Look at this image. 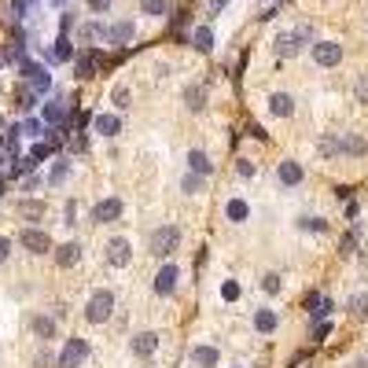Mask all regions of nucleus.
<instances>
[{
    "instance_id": "obj_2",
    "label": "nucleus",
    "mask_w": 368,
    "mask_h": 368,
    "mask_svg": "<svg viewBox=\"0 0 368 368\" xmlns=\"http://www.w3.org/2000/svg\"><path fill=\"white\" fill-rule=\"evenodd\" d=\"M111 309H114V295L111 291H96L89 298V306H85V317H89V324H103V320H111Z\"/></svg>"
},
{
    "instance_id": "obj_28",
    "label": "nucleus",
    "mask_w": 368,
    "mask_h": 368,
    "mask_svg": "<svg viewBox=\"0 0 368 368\" xmlns=\"http://www.w3.org/2000/svg\"><path fill=\"white\" fill-rule=\"evenodd\" d=\"M19 214L30 221H37V218H45V203H19Z\"/></svg>"
},
{
    "instance_id": "obj_9",
    "label": "nucleus",
    "mask_w": 368,
    "mask_h": 368,
    "mask_svg": "<svg viewBox=\"0 0 368 368\" xmlns=\"http://www.w3.org/2000/svg\"><path fill=\"white\" fill-rule=\"evenodd\" d=\"M92 218L100 221V225H107V221H118V218H122V199H103V203H96Z\"/></svg>"
},
{
    "instance_id": "obj_36",
    "label": "nucleus",
    "mask_w": 368,
    "mask_h": 368,
    "mask_svg": "<svg viewBox=\"0 0 368 368\" xmlns=\"http://www.w3.org/2000/svg\"><path fill=\"white\" fill-rule=\"evenodd\" d=\"M221 295H225V298H229V302H236V298H240V284H232V280H225Z\"/></svg>"
},
{
    "instance_id": "obj_11",
    "label": "nucleus",
    "mask_w": 368,
    "mask_h": 368,
    "mask_svg": "<svg viewBox=\"0 0 368 368\" xmlns=\"http://www.w3.org/2000/svg\"><path fill=\"white\" fill-rule=\"evenodd\" d=\"M155 350H159V335H155V331L133 335V354H136V357H151Z\"/></svg>"
},
{
    "instance_id": "obj_50",
    "label": "nucleus",
    "mask_w": 368,
    "mask_h": 368,
    "mask_svg": "<svg viewBox=\"0 0 368 368\" xmlns=\"http://www.w3.org/2000/svg\"><path fill=\"white\" fill-rule=\"evenodd\" d=\"M0 63H4V56H0Z\"/></svg>"
},
{
    "instance_id": "obj_31",
    "label": "nucleus",
    "mask_w": 368,
    "mask_h": 368,
    "mask_svg": "<svg viewBox=\"0 0 368 368\" xmlns=\"http://www.w3.org/2000/svg\"><path fill=\"white\" fill-rule=\"evenodd\" d=\"M309 313H313V320L328 317V313H331V298H317V302H313V306H309Z\"/></svg>"
},
{
    "instance_id": "obj_48",
    "label": "nucleus",
    "mask_w": 368,
    "mask_h": 368,
    "mask_svg": "<svg viewBox=\"0 0 368 368\" xmlns=\"http://www.w3.org/2000/svg\"><path fill=\"white\" fill-rule=\"evenodd\" d=\"M225 4H229V0H214V4H210V8H214V12H221V8H225Z\"/></svg>"
},
{
    "instance_id": "obj_45",
    "label": "nucleus",
    "mask_w": 368,
    "mask_h": 368,
    "mask_svg": "<svg viewBox=\"0 0 368 368\" xmlns=\"http://www.w3.org/2000/svg\"><path fill=\"white\" fill-rule=\"evenodd\" d=\"M8 254H12V240H4V236H0V262H4Z\"/></svg>"
},
{
    "instance_id": "obj_17",
    "label": "nucleus",
    "mask_w": 368,
    "mask_h": 368,
    "mask_svg": "<svg viewBox=\"0 0 368 368\" xmlns=\"http://www.w3.org/2000/svg\"><path fill=\"white\" fill-rule=\"evenodd\" d=\"M192 361L203 365V368H214V365L221 361V354H218V350H210V346H196V350H192Z\"/></svg>"
},
{
    "instance_id": "obj_29",
    "label": "nucleus",
    "mask_w": 368,
    "mask_h": 368,
    "mask_svg": "<svg viewBox=\"0 0 368 368\" xmlns=\"http://www.w3.org/2000/svg\"><path fill=\"white\" fill-rule=\"evenodd\" d=\"M144 12L155 15V19H162V15L170 12V0H144Z\"/></svg>"
},
{
    "instance_id": "obj_26",
    "label": "nucleus",
    "mask_w": 368,
    "mask_h": 368,
    "mask_svg": "<svg viewBox=\"0 0 368 368\" xmlns=\"http://www.w3.org/2000/svg\"><path fill=\"white\" fill-rule=\"evenodd\" d=\"M188 166L196 170V173H210V170H214V162L203 155V151H192V155H188Z\"/></svg>"
},
{
    "instance_id": "obj_32",
    "label": "nucleus",
    "mask_w": 368,
    "mask_h": 368,
    "mask_svg": "<svg viewBox=\"0 0 368 368\" xmlns=\"http://www.w3.org/2000/svg\"><path fill=\"white\" fill-rule=\"evenodd\" d=\"M34 331L41 335V339H52V331H56V324H52L48 317H37V320H34Z\"/></svg>"
},
{
    "instance_id": "obj_8",
    "label": "nucleus",
    "mask_w": 368,
    "mask_h": 368,
    "mask_svg": "<svg viewBox=\"0 0 368 368\" xmlns=\"http://www.w3.org/2000/svg\"><path fill=\"white\" fill-rule=\"evenodd\" d=\"M19 243H23L30 254H45V251H52V240H48V232H41V229H26L23 236H19Z\"/></svg>"
},
{
    "instance_id": "obj_24",
    "label": "nucleus",
    "mask_w": 368,
    "mask_h": 368,
    "mask_svg": "<svg viewBox=\"0 0 368 368\" xmlns=\"http://www.w3.org/2000/svg\"><path fill=\"white\" fill-rule=\"evenodd\" d=\"M41 92H34V89H19L15 92V107L19 111H34V100H37Z\"/></svg>"
},
{
    "instance_id": "obj_37",
    "label": "nucleus",
    "mask_w": 368,
    "mask_h": 368,
    "mask_svg": "<svg viewBox=\"0 0 368 368\" xmlns=\"http://www.w3.org/2000/svg\"><path fill=\"white\" fill-rule=\"evenodd\" d=\"M298 225H302V229H313V232H324V229H328V225H324L320 218H302Z\"/></svg>"
},
{
    "instance_id": "obj_12",
    "label": "nucleus",
    "mask_w": 368,
    "mask_h": 368,
    "mask_svg": "<svg viewBox=\"0 0 368 368\" xmlns=\"http://www.w3.org/2000/svg\"><path fill=\"white\" fill-rule=\"evenodd\" d=\"M78 262H81V247H78V243L56 247V265H59V269H70V265H78Z\"/></svg>"
},
{
    "instance_id": "obj_40",
    "label": "nucleus",
    "mask_w": 368,
    "mask_h": 368,
    "mask_svg": "<svg viewBox=\"0 0 368 368\" xmlns=\"http://www.w3.org/2000/svg\"><path fill=\"white\" fill-rule=\"evenodd\" d=\"M67 170H70L67 162H56V170H52V177H48V181H52V184H59L63 177H67Z\"/></svg>"
},
{
    "instance_id": "obj_16",
    "label": "nucleus",
    "mask_w": 368,
    "mask_h": 368,
    "mask_svg": "<svg viewBox=\"0 0 368 368\" xmlns=\"http://www.w3.org/2000/svg\"><path fill=\"white\" fill-rule=\"evenodd\" d=\"M269 111H273L276 118H291V111H295V103H291L287 92H276L273 100H269Z\"/></svg>"
},
{
    "instance_id": "obj_47",
    "label": "nucleus",
    "mask_w": 368,
    "mask_h": 368,
    "mask_svg": "<svg viewBox=\"0 0 368 368\" xmlns=\"http://www.w3.org/2000/svg\"><path fill=\"white\" fill-rule=\"evenodd\" d=\"M4 173H8V151L0 155V177H4Z\"/></svg>"
},
{
    "instance_id": "obj_13",
    "label": "nucleus",
    "mask_w": 368,
    "mask_h": 368,
    "mask_svg": "<svg viewBox=\"0 0 368 368\" xmlns=\"http://www.w3.org/2000/svg\"><path fill=\"white\" fill-rule=\"evenodd\" d=\"M92 129H96L100 136H118V133H122V122H118L114 114H96V118H92Z\"/></svg>"
},
{
    "instance_id": "obj_19",
    "label": "nucleus",
    "mask_w": 368,
    "mask_h": 368,
    "mask_svg": "<svg viewBox=\"0 0 368 368\" xmlns=\"http://www.w3.org/2000/svg\"><path fill=\"white\" fill-rule=\"evenodd\" d=\"M41 118H45L48 125H59L63 118H67V107H63V100H52V103H45V111H41Z\"/></svg>"
},
{
    "instance_id": "obj_10",
    "label": "nucleus",
    "mask_w": 368,
    "mask_h": 368,
    "mask_svg": "<svg viewBox=\"0 0 368 368\" xmlns=\"http://www.w3.org/2000/svg\"><path fill=\"white\" fill-rule=\"evenodd\" d=\"M177 265H162L159 269V276H155V291L159 295H173V287H177Z\"/></svg>"
},
{
    "instance_id": "obj_30",
    "label": "nucleus",
    "mask_w": 368,
    "mask_h": 368,
    "mask_svg": "<svg viewBox=\"0 0 368 368\" xmlns=\"http://www.w3.org/2000/svg\"><path fill=\"white\" fill-rule=\"evenodd\" d=\"M181 188H184V192H188V196H192V192H203V173H196V170H192V173H188V177H184V181H181Z\"/></svg>"
},
{
    "instance_id": "obj_15",
    "label": "nucleus",
    "mask_w": 368,
    "mask_h": 368,
    "mask_svg": "<svg viewBox=\"0 0 368 368\" xmlns=\"http://www.w3.org/2000/svg\"><path fill=\"white\" fill-rule=\"evenodd\" d=\"M254 328L269 335V331H276L280 328V317H276V309H258V317H254Z\"/></svg>"
},
{
    "instance_id": "obj_4",
    "label": "nucleus",
    "mask_w": 368,
    "mask_h": 368,
    "mask_svg": "<svg viewBox=\"0 0 368 368\" xmlns=\"http://www.w3.org/2000/svg\"><path fill=\"white\" fill-rule=\"evenodd\" d=\"M339 59H343L339 41H317V45H313V63H317V67H339Z\"/></svg>"
},
{
    "instance_id": "obj_14",
    "label": "nucleus",
    "mask_w": 368,
    "mask_h": 368,
    "mask_svg": "<svg viewBox=\"0 0 368 368\" xmlns=\"http://www.w3.org/2000/svg\"><path fill=\"white\" fill-rule=\"evenodd\" d=\"M276 177H280V184H287V188H295V184L302 181V166H298V162H280Z\"/></svg>"
},
{
    "instance_id": "obj_5",
    "label": "nucleus",
    "mask_w": 368,
    "mask_h": 368,
    "mask_svg": "<svg viewBox=\"0 0 368 368\" xmlns=\"http://www.w3.org/2000/svg\"><path fill=\"white\" fill-rule=\"evenodd\" d=\"M107 262H111L114 269H125L129 262H133V247H129V240L114 236V240L107 243Z\"/></svg>"
},
{
    "instance_id": "obj_34",
    "label": "nucleus",
    "mask_w": 368,
    "mask_h": 368,
    "mask_svg": "<svg viewBox=\"0 0 368 368\" xmlns=\"http://www.w3.org/2000/svg\"><path fill=\"white\" fill-rule=\"evenodd\" d=\"M350 309L357 313V317H365V313H368V295H354L350 298Z\"/></svg>"
},
{
    "instance_id": "obj_21",
    "label": "nucleus",
    "mask_w": 368,
    "mask_h": 368,
    "mask_svg": "<svg viewBox=\"0 0 368 368\" xmlns=\"http://www.w3.org/2000/svg\"><path fill=\"white\" fill-rule=\"evenodd\" d=\"M70 59H74V48H70V37L63 34L56 41V48H52V63H70Z\"/></svg>"
},
{
    "instance_id": "obj_7",
    "label": "nucleus",
    "mask_w": 368,
    "mask_h": 368,
    "mask_svg": "<svg viewBox=\"0 0 368 368\" xmlns=\"http://www.w3.org/2000/svg\"><path fill=\"white\" fill-rule=\"evenodd\" d=\"M19 67H23V74L30 78V89L34 92H48L52 89V74L45 67H34V63H23V56H19Z\"/></svg>"
},
{
    "instance_id": "obj_43",
    "label": "nucleus",
    "mask_w": 368,
    "mask_h": 368,
    "mask_svg": "<svg viewBox=\"0 0 368 368\" xmlns=\"http://www.w3.org/2000/svg\"><path fill=\"white\" fill-rule=\"evenodd\" d=\"M89 8H92V12H96V15H103V12H107V8H111V0H89Z\"/></svg>"
},
{
    "instance_id": "obj_3",
    "label": "nucleus",
    "mask_w": 368,
    "mask_h": 368,
    "mask_svg": "<svg viewBox=\"0 0 368 368\" xmlns=\"http://www.w3.org/2000/svg\"><path fill=\"white\" fill-rule=\"evenodd\" d=\"M177 240H181V232L173 229V225H166V229H159V232H151V254H159V258H166L177 251Z\"/></svg>"
},
{
    "instance_id": "obj_27",
    "label": "nucleus",
    "mask_w": 368,
    "mask_h": 368,
    "mask_svg": "<svg viewBox=\"0 0 368 368\" xmlns=\"http://www.w3.org/2000/svg\"><path fill=\"white\" fill-rule=\"evenodd\" d=\"M56 144H59V136H52V140H41V144H34V151H30V155H34V159L41 162V159H48L52 151H56Z\"/></svg>"
},
{
    "instance_id": "obj_44",
    "label": "nucleus",
    "mask_w": 368,
    "mask_h": 368,
    "mask_svg": "<svg viewBox=\"0 0 368 368\" xmlns=\"http://www.w3.org/2000/svg\"><path fill=\"white\" fill-rule=\"evenodd\" d=\"M254 173H258L254 162H240V177H254Z\"/></svg>"
},
{
    "instance_id": "obj_23",
    "label": "nucleus",
    "mask_w": 368,
    "mask_h": 368,
    "mask_svg": "<svg viewBox=\"0 0 368 368\" xmlns=\"http://www.w3.org/2000/svg\"><path fill=\"white\" fill-rule=\"evenodd\" d=\"M225 214H229V221H247V218H251V207H247L243 199H232Z\"/></svg>"
},
{
    "instance_id": "obj_49",
    "label": "nucleus",
    "mask_w": 368,
    "mask_h": 368,
    "mask_svg": "<svg viewBox=\"0 0 368 368\" xmlns=\"http://www.w3.org/2000/svg\"><path fill=\"white\" fill-rule=\"evenodd\" d=\"M56 4H67V0H56Z\"/></svg>"
},
{
    "instance_id": "obj_41",
    "label": "nucleus",
    "mask_w": 368,
    "mask_h": 368,
    "mask_svg": "<svg viewBox=\"0 0 368 368\" xmlns=\"http://www.w3.org/2000/svg\"><path fill=\"white\" fill-rule=\"evenodd\" d=\"M81 37H85V41H96V37H103V26H96V23H92V26H85V30H81Z\"/></svg>"
},
{
    "instance_id": "obj_22",
    "label": "nucleus",
    "mask_w": 368,
    "mask_h": 368,
    "mask_svg": "<svg viewBox=\"0 0 368 368\" xmlns=\"http://www.w3.org/2000/svg\"><path fill=\"white\" fill-rule=\"evenodd\" d=\"M74 70H78V78H92V70H96V56H92V52H81V56L74 59Z\"/></svg>"
},
{
    "instance_id": "obj_35",
    "label": "nucleus",
    "mask_w": 368,
    "mask_h": 368,
    "mask_svg": "<svg viewBox=\"0 0 368 368\" xmlns=\"http://www.w3.org/2000/svg\"><path fill=\"white\" fill-rule=\"evenodd\" d=\"M262 287H265V291H269V295H276V291H280V287H284V280H280V276H276V273H269V276H265V280H262Z\"/></svg>"
},
{
    "instance_id": "obj_25",
    "label": "nucleus",
    "mask_w": 368,
    "mask_h": 368,
    "mask_svg": "<svg viewBox=\"0 0 368 368\" xmlns=\"http://www.w3.org/2000/svg\"><path fill=\"white\" fill-rule=\"evenodd\" d=\"M339 144H343L346 155H365V151H368L361 136H339Z\"/></svg>"
},
{
    "instance_id": "obj_42",
    "label": "nucleus",
    "mask_w": 368,
    "mask_h": 368,
    "mask_svg": "<svg viewBox=\"0 0 368 368\" xmlns=\"http://www.w3.org/2000/svg\"><path fill=\"white\" fill-rule=\"evenodd\" d=\"M357 100L368 103V78H357Z\"/></svg>"
},
{
    "instance_id": "obj_18",
    "label": "nucleus",
    "mask_w": 368,
    "mask_h": 368,
    "mask_svg": "<svg viewBox=\"0 0 368 368\" xmlns=\"http://www.w3.org/2000/svg\"><path fill=\"white\" fill-rule=\"evenodd\" d=\"M192 45H196V52L207 56V52L214 48V30H210V26H199L196 34H192Z\"/></svg>"
},
{
    "instance_id": "obj_33",
    "label": "nucleus",
    "mask_w": 368,
    "mask_h": 368,
    "mask_svg": "<svg viewBox=\"0 0 368 368\" xmlns=\"http://www.w3.org/2000/svg\"><path fill=\"white\" fill-rule=\"evenodd\" d=\"M203 96H207V92H203V85L188 89V107H192V111H199V107H203Z\"/></svg>"
},
{
    "instance_id": "obj_20",
    "label": "nucleus",
    "mask_w": 368,
    "mask_h": 368,
    "mask_svg": "<svg viewBox=\"0 0 368 368\" xmlns=\"http://www.w3.org/2000/svg\"><path fill=\"white\" fill-rule=\"evenodd\" d=\"M133 23H118V26H111L107 30V37H111V45H125V41H133Z\"/></svg>"
},
{
    "instance_id": "obj_39",
    "label": "nucleus",
    "mask_w": 368,
    "mask_h": 368,
    "mask_svg": "<svg viewBox=\"0 0 368 368\" xmlns=\"http://www.w3.org/2000/svg\"><path fill=\"white\" fill-rule=\"evenodd\" d=\"M114 107H122V111L129 107V89H122V85L114 89Z\"/></svg>"
},
{
    "instance_id": "obj_1",
    "label": "nucleus",
    "mask_w": 368,
    "mask_h": 368,
    "mask_svg": "<svg viewBox=\"0 0 368 368\" xmlns=\"http://www.w3.org/2000/svg\"><path fill=\"white\" fill-rule=\"evenodd\" d=\"M313 37V30L309 26H298V30H291V34H280L276 41H273V48H276V56H295V52L302 48V45H306V41Z\"/></svg>"
},
{
    "instance_id": "obj_6",
    "label": "nucleus",
    "mask_w": 368,
    "mask_h": 368,
    "mask_svg": "<svg viewBox=\"0 0 368 368\" xmlns=\"http://www.w3.org/2000/svg\"><path fill=\"white\" fill-rule=\"evenodd\" d=\"M85 357H89V346H85V339H70L67 346H63V354H59V368H78Z\"/></svg>"
},
{
    "instance_id": "obj_38",
    "label": "nucleus",
    "mask_w": 368,
    "mask_h": 368,
    "mask_svg": "<svg viewBox=\"0 0 368 368\" xmlns=\"http://www.w3.org/2000/svg\"><path fill=\"white\" fill-rule=\"evenodd\" d=\"M41 129H45V125H41L37 118H30V122H23V133H26V136H41Z\"/></svg>"
},
{
    "instance_id": "obj_46",
    "label": "nucleus",
    "mask_w": 368,
    "mask_h": 368,
    "mask_svg": "<svg viewBox=\"0 0 368 368\" xmlns=\"http://www.w3.org/2000/svg\"><path fill=\"white\" fill-rule=\"evenodd\" d=\"M328 331H331V328H328V324H320V328H317V331H313V339H317V343H320V339H328Z\"/></svg>"
}]
</instances>
